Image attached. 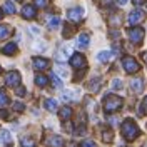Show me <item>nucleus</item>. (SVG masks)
I'll return each instance as SVG.
<instances>
[{
    "instance_id": "f257e3e1",
    "label": "nucleus",
    "mask_w": 147,
    "mask_h": 147,
    "mask_svg": "<svg viewBox=\"0 0 147 147\" xmlns=\"http://www.w3.org/2000/svg\"><path fill=\"white\" fill-rule=\"evenodd\" d=\"M122 136L127 139V140H134V139H137L139 137V134H140V130H139V127L136 125V122L134 120H124L122 122Z\"/></svg>"
},
{
    "instance_id": "f03ea898",
    "label": "nucleus",
    "mask_w": 147,
    "mask_h": 147,
    "mask_svg": "<svg viewBox=\"0 0 147 147\" xmlns=\"http://www.w3.org/2000/svg\"><path fill=\"white\" fill-rule=\"evenodd\" d=\"M122 107V99L119 95H114V94H109L104 97V110L105 112H115Z\"/></svg>"
},
{
    "instance_id": "7ed1b4c3",
    "label": "nucleus",
    "mask_w": 147,
    "mask_h": 147,
    "mask_svg": "<svg viewBox=\"0 0 147 147\" xmlns=\"http://www.w3.org/2000/svg\"><path fill=\"white\" fill-rule=\"evenodd\" d=\"M122 65H124L125 72H129V74H136V72H139V69H140L139 62L134 57H124V59H122Z\"/></svg>"
},
{
    "instance_id": "20e7f679",
    "label": "nucleus",
    "mask_w": 147,
    "mask_h": 147,
    "mask_svg": "<svg viewBox=\"0 0 147 147\" xmlns=\"http://www.w3.org/2000/svg\"><path fill=\"white\" fill-rule=\"evenodd\" d=\"M127 35H129V38H130L132 44H139V42H142V38H144V28L132 27V28L127 30Z\"/></svg>"
},
{
    "instance_id": "39448f33",
    "label": "nucleus",
    "mask_w": 147,
    "mask_h": 147,
    "mask_svg": "<svg viewBox=\"0 0 147 147\" xmlns=\"http://www.w3.org/2000/svg\"><path fill=\"white\" fill-rule=\"evenodd\" d=\"M70 65L74 69H79V70H84L85 69V57L82 54H74L70 57Z\"/></svg>"
},
{
    "instance_id": "423d86ee",
    "label": "nucleus",
    "mask_w": 147,
    "mask_h": 147,
    "mask_svg": "<svg viewBox=\"0 0 147 147\" xmlns=\"http://www.w3.org/2000/svg\"><path fill=\"white\" fill-rule=\"evenodd\" d=\"M20 74L17 72V70H10L9 74H7V77H5V84L9 85V87H17L18 84H20Z\"/></svg>"
},
{
    "instance_id": "0eeeda50",
    "label": "nucleus",
    "mask_w": 147,
    "mask_h": 147,
    "mask_svg": "<svg viewBox=\"0 0 147 147\" xmlns=\"http://www.w3.org/2000/svg\"><path fill=\"white\" fill-rule=\"evenodd\" d=\"M144 12L142 10H139V9H136V10H132L130 13H129V24L130 25H136V24H140L142 20H144Z\"/></svg>"
},
{
    "instance_id": "6e6552de",
    "label": "nucleus",
    "mask_w": 147,
    "mask_h": 147,
    "mask_svg": "<svg viewBox=\"0 0 147 147\" xmlns=\"http://www.w3.org/2000/svg\"><path fill=\"white\" fill-rule=\"evenodd\" d=\"M32 64H34L35 70H45V69H49V60L44 59V57H34Z\"/></svg>"
},
{
    "instance_id": "1a4fd4ad",
    "label": "nucleus",
    "mask_w": 147,
    "mask_h": 147,
    "mask_svg": "<svg viewBox=\"0 0 147 147\" xmlns=\"http://www.w3.org/2000/svg\"><path fill=\"white\" fill-rule=\"evenodd\" d=\"M62 144H64V140H62V137L60 136H49V137L45 139V146L47 147H62Z\"/></svg>"
},
{
    "instance_id": "9d476101",
    "label": "nucleus",
    "mask_w": 147,
    "mask_h": 147,
    "mask_svg": "<svg viewBox=\"0 0 147 147\" xmlns=\"http://www.w3.org/2000/svg\"><path fill=\"white\" fill-rule=\"evenodd\" d=\"M67 17H69V20H72V22H79V20H82V17H84V10L80 9V7L70 9L69 13H67Z\"/></svg>"
},
{
    "instance_id": "9b49d317",
    "label": "nucleus",
    "mask_w": 147,
    "mask_h": 147,
    "mask_svg": "<svg viewBox=\"0 0 147 147\" xmlns=\"http://www.w3.org/2000/svg\"><path fill=\"white\" fill-rule=\"evenodd\" d=\"M70 54H72V45H64L59 50V54H57V60L59 62H64V60H67L70 57Z\"/></svg>"
},
{
    "instance_id": "f8f14e48",
    "label": "nucleus",
    "mask_w": 147,
    "mask_h": 147,
    "mask_svg": "<svg viewBox=\"0 0 147 147\" xmlns=\"http://www.w3.org/2000/svg\"><path fill=\"white\" fill-rule=\"evenodd\" d=\"M89 44H90L89 34H80V35L77 37V47H79V49H87Z\"/></svg>"
},
{
    "instance_id": "ddd939ff",
    "label": "nucleus",
    "mask_w": 147,
    "mask_h": 147,
    "mask_svg": "<svg viewBox=\"0 0 147 147\" xmlns=\"http://www.w3.org/2000/svg\"><path fill=\"white\" fill-rule=\"evenodd\" d=\"M22 17L30 20V18L35 17V7L34 5H24V9H22Z\"/></svg>"
},
{
    "instance_id": "4468645a",
    "label": "nucleus",
    "mask_w": 147,
    "mask_h": 147,
    "mask_svg": "<svg viewBox=\"0 0 147 147\" xmlns=\"http://www.w3.org/2000/svg\"><path fill=\"white\" fill-rule=\"evenodd\" d=\"M130 87L134 89V92L140 94V92H142V89H144V82H142V79H139V77L132 79V80H130Z\"/></svg>"
},
{
    "instance_id": "2eb2a0df",
    "label": "nucleus",
    "mask_w": 147,
    "mask_h": 147,
    "mask_svg": "<svg viewBox=\"0 0 147 147\" xmlns=\"http://www.w3.org/2000/svg\"><path fill=\"white\" fill-rule=\"evenodd\" d=\"M10 34H12V27H10V25H7V24L0 25V40H5V38H9Z\"/></svg>"
},
{
    "instance_id": "dca6fc26",
    "label": "nucleus",
    "mask_w": 147,
    "mask_h": 147,
    "mask_svg": "<svg viewBox=\"0 0 147 147\" xmlns=\"http://www.w3.org/2000/svg\"><path fill=\"white\" fill-rule=\"evenodd\" d=\"M44 107H45L49 112H57L59 104H57V100H54V99H45V100H44Z\"/></svg>"
},
{
    "instance_id": "f3484780",
    "label": "nucleus",
    "mask_w": 147,
    "mask_h": 147,
    "mask_svg": "<svg viewBox=\"0 0 147 147\" xmlns=\"http://www.w3.org/2000/svg\"><path fill=\"white\" fill-rule=\"evenodd\" d=\"M15 52H17V44H13V42L7 44V45L2 49V54H5V55H13Z\"/></svg>"
},
{
    "instance_id": "a211bd4d",
    "label": "nucleus",
    "mask_w": 147,
    "mask_h": 147,
    "mask_svg": "<svg viewBox=\"0 0 147 147\" xmlns=\"http://www.w3.org/2000/svg\"><path fill=\"white\" fill-rule=\"evenodd\" d=\"M59 115H60V119L62 120L67 122V120L72 117V109H70V107H62V110L59 112Z\"/></svg>"
},
{
    "instance_id": "6ab92c4d",
    "label": "nucleus",
    "mask_w": 147,
    "mask_h": 147,
    "mask_svg": "<svg viewBox=\"0 0 147 147\" xmlns=\"http://www.w3.org/2000/svg\"><path fill=\"white\" fill-rule=\"evenodd\" d=\"M20 146L22 147H35V140L32 137H22L20 139Z\"/></svg>"
},
{
    "instance_id": "aec40b11",
    "label": "nucleus",
    "mask_w": 147,
    "mask_h": 147,
    "mask_svg": "<svg viewBox=\"0 0 147 147\" xmlns=\"http://www.w3.org/2000/svg\"><path fill=\"white\" fill-rule=\"evenodd\" d=\"M10 140H12L10 132L9 130H2L0 132V144H10Z\"/></svg>"
},
{
    "instance_id": "412c9836",
    "label": "nucleus",
    "mask_w": 147,
    "mask_h": 147,
    "mask_svg": "<svg viewBox=\"0 0 147 147\" xmlns=\"http://www.w3.org/2000/svg\"><path fill=\"white\" fill-rule=\"evenodd\" d=\"M3 12H5V13H15V5H13L12 0H7V2L3 3Z\"/></svg>"
},
{
    "instance_id": "4be33fe9",
    "label": "nucleus",
    "mask_w": 147,
    "mask_h": 147,
    "mask_svg": "<svg viewBox=\"0 0 147 147\" xmlns=\"http://www.w3.org/2000/svg\"><path fill=\"white\" fill-rule=\"evenodd\" d=\"M47 80H49V79H47L45 75H42V74H37L35 75V84L38 85V87H45Z\"/></svg>"
},
{
    "instance_id": "5701e85b",
    "label": "nucleus",
    "mask_w": 147,
    "mask_h": 147,
    "mask_svg": "<svg viewBox=\"0 0 147 147\" xmlns=\"http://www.w3.org/2000/svg\"><path fill=\"white\" fill-rule=\"evenodd\" d=\"M62 99L64 100H75L77 99V92H74V90H65L64 94H62Z\"/></svg>"
},
{
    "instance_id": "b1692460",
    "label": "nucleus",
    "mask_w": 147,
    "mask_h": 147,
    "mask_svg": "<svg viewBox=\"0 0 147 147\" xmlns=\"http://www.w3.org/2000/svg\"><path fill=\"white\" fill-rule=\"evenodd\" d=\"M110 52L109 50H102V52H99V55H97V59H99V62H107L110 59Z\"/></svg>"
},
{
    "instance_id": "393cba45",
    "label": "nucleus",
    "mask_w": 147,
    "mask_h": 147,
    "mask_svg": "<svg viewBox=\"0 0 147 147\" xmlns=\"http://www.w3.org/2000/svg\"><path fill=\"white\" fill-rule=\"evenodd\" d=\"M52 85H54L55 89H60L62 87V79L57 74H52Z\"/></svg>"
},
{
    "instance_id": "a878e982",
    "label": "nucleus",
    "mask_w": 147,
    "mask_h": 147,
    "mask_svg": "<svg viewBox=\"0 0 147 147\" xmlns=\"http://www.w3.org/2000/svg\"><path fill=\"white\" fill-rule=\"evenodd\" d=\"M102 84L100 79H92V84L89 85V90L90 92H97V89H99V85Z\"/></svg>"
},
{
    "instance_id": "bb28decb",
    "label": "nucleus",
    "mask_w": 147,
    "mask_h": 147,
    "mask_svg": "<svg viewBox=\"0 0 147 147\" xmlns=\"http://www.w3.org/2000/svg\"><path fill=\"white\" fill-rule=\"evenodd\" d=\"M59 25H60V18H59V17H54V18H50V20H49V28L55 30Z\"/></svg>"
},
{
    "instance_id": "cd10ccee",
    "label": "nucleus",
    "mask_w": 147,
    "mask_h": 147,
    "mask_svg": "<svg viewBox=\"0 0 147 147\" xmlns=\"http://www.w3.org/2000/svg\"><path fill=\"white\" fill-rule=\"evenodd\" d=\"M7 104H9V97H7V94L0 90V109H2V107H5Z\"/></svg>"
},
{
    "instance_id": "c85d7f7f",
    "label": "nucleus",
    "mask_w": 147,
    "mask_h": 147,
    "mask_svg": "<svg viewBox=\"0 0 147 147\" xmlns=\"http://www.w3.org/2000/svg\"><path fill=\"white\" fill-rule=\"evenodd\" d=\"M112 137H114V136H112L110 130H104V132H102V139H104V142H107V144L112 142Z\"/></svg>"
},
{
    "instance_id": "c756f323",
    "label": "nucleus",
    "mask_w": 147,
    "mask_h": 147,
    "mask_svg": "<svg viewBox=\"0 0 147 147\" xmlns=\"http://www.w3.org/2000/svg\"><path fill=\"white\" fill-rule=\"evenodd\" d=\"M139 114H140V115L147 114V95L144 97V100H142V105H140V109H139Z\"/></svg>"
},
{
    "instance_id": "7c9ffc66",
    "label": "nucleus",
    "mask_w": 147,
    "mask_h": 147,
    "mask_svg": "<svg viewBox=\"0 0 147 147\" xmlns=\"http://www.w3.org/2000/svg\"><path fill=\"white\" fill-rule=\"evenodd\" d=\"M122 85H124V84H122L120 79H114V80H112V89H117V90H119V89H122Z\"/></svg>"
},
{
    "instance_id": "2f4dec72",
    "label": "nucleus",
    "mask_w": 147,
    "mask_h": 147,
    "mask_svg": "<svg viewBox=\"0 0 147 147\" xmlns=\"http://www.w3.org/2000/svg\"><path fill=\"white\" fill-rule=\"evenodd\" d=\"M57 72L60 74L62 77H69V72L65 70V69H64V67H62V65H60V67H57Z\"/></svg>"
},
{
    "instance_id": "473e14b6",
    "label": "nucleus",
    "mask_w": 147,
    "mask_h": 147,
    "mask_svg": "<svg viewBox=\"0 0 147 147\" xmlns=\"http://www.w3.org/2000/svg\"><path fill=\"white\" fill-rule=\"evenodd\" d=\"M13 109L17 110V112H22V110H24V104H22V102H15V104H13Z\"/></svg>"
},
{
    "instance_id": "72a5a7b5",
    "label": "nucleus",
    "mask_w": 147,
    "mask_h": 147,
    "mask_svg": "<svg viewBox=\"0 0 147 147\" xmlns=\"http://www.w3.org/2000/svg\"><path fill=\"white\" fill-rule=\"evenodd\" d=\"M82 147H95V142L94 140H84Z\"/></svg>"
},
{
    "instance_id": "f704fd0d",
    "label": "nucleus",
    "mask_w": 147,
    "mask_h": 147,
    "mask_svg": "<svg viewBox=\"0 0 147 147\" xmlns=\"http://www.w3.org/2000/svg\"><path fill=\"white\" fill-rule=\"evenodd\" d=\"M109 122H110V125H117V124H119V119H117V117H110Z\"/></svg>"
},
{
    "instance_id": "c9c22d12",
    "label": "nucleus",
    "mask_w": 147,
    "mask_h": 147,
    "mask_svg": "<svg viewBox=\"0 0 147 147\" xmlns=\"http://www.w3.org/2000/svg\"><path fill=\"white\" fill-rule=\"evenodd\" d=\"M17 95H18V97H24V95H25V89H24V87L17 89Z\"/></svg>"
},
{
    "instance_id": "e433bc0d",
    "label": "nucleus",
    "mask_w": 147,
    "mask_h": 147,
    "mask_svg": "<svg viewBox=\"0 0 147 147\" xmlns=\"http://www.w3.org/2000/svg\"><path fill=\"white\" fill-rule=\"evenodd\" d=\"M37 5H38V7H45L47 0H37Z\"/></svg>"
},
{
    "instance_id": "4c0bfd02",
    "label": "nucleus",
    "mask_w": 147,
    "mask_h": 147,
    "mask_svg": "<svg viewBox=\"0 0 147 147\" xmlns=\"http://www.w3.org/2000/svg\"><path fill=\"white\" fill-rule=\"evenodd\" d=\"M37 49V50H44L45 49V44H37V45H34Z\"/></svg>"
},
{
    "instance_id": "58836bf2",
    "label": "nucleus",
    "mask_w": 147,
    "mask_h": 147,
    "mask_svg": "<svg viewBox=\"0 0 147 147\" xmlns=\"http://www.w3.org/2000/svg\"><path fill=\"white\" fill-rule=\"evenodd\" d=\"M30 30H32L34 34H40V28H37V27H30Z\"/></svg>"
},
{
    "instance_id": "ea45409f",
    "label": "nucleus",
    "mask_w": 147,
    "mask_h": 147,
    "mask_svg": "<svg viewBox=\"0 0 147 147\" xmlns=\"http://www.w3.org/2000/svg\"><path fill=\"white\" fill-rule=\"evenodd\" d=\"M0 117H7V112H5V110H3V112L0 110Z\"/></svg>"
},
{
    "instance_id": "a19ab883",
    "label": "nucleus",
    "mask_w": 147,
    "mask_h": 147,
    "mask_svg": "<svg viewBox=\"0 0 147 147\" xmlns=\"http://www.w3.org/2000/svg\"><path fill=\"white\" fill-rule=\"evenodd\" d=\"M67 147H77V144H74V142H69V144H67Z\"/></svg>"
},
{
    "instance_id": "79ce46f5",
    "label": "nucleus",
    "mask_w": 147,
    "mask_h": 147,
    "mask_svg": "<svg viewBox=\"0 0 147 147\" xmlns=\"http://www.w3.org/2000/svg\"><path fill=\"white\" fill-rule=\"evenodd\" d=\"M134 3H136V5H140V3H142V0H134Z\"/></svg>"
},
{
    "instance_id": "37998d69",
    "label": "nucleus",
    "mask_w": 147,
    "mask_h": 147,
    "mask_svg": "<svg viewBox=\"0 0 147 147\" xmlns=\"http://www.w3.org/2000/svg\"><path fill=\"white\" fill-rule=\"evenodd\" d=\"M119 3L120 5H124V3H127V0H119Z\"/></svg>"
},
{
    "instance_id": "c03bdc74",
    "label": "nucleus",
    "mask_w": 147,
    "mask_h": 147,
    "mask_svg": "<svg viewBox=\"0 0 147 147\" xmlns=\"http://www.w3.org/2000/svg\"><path fill=\"white\" fill-rule=\"evenodd\" d=\"M144 60H146V64H147V52H146V55H144Z\"/></svg>"
},
{
    "instance_id": "a18cd8bd",
    "label": "nucleus",
    "mask_w": 147,
    "mask_h": 147,
    "mask_svg": "<svg viewBox=\"0 0 147 147\" xmlns=\"http://www.w3.org/2000/svg\"><path fill=\"white\" fill-rule=\"evenodd\" d=\"M0 72H2V67H0Z\"/></svg>"
},
{
    "instance_id": "49530a36",
    "label": "nucleus",
    "mask_w": 147,
    "mask_h": 147,
    "mask_svg": "<svg viewBox=\"0 0 147 147\" xmlns=\"http://www.w3.org/2000/svg\"><path fill=\"white\" fill-rule=\"evenodd\" d=\"M0 18H2V13H0Z\"/></svg>"
},
{
    "instance_id": "de8ad7c7",
    "label": "nucleus",
    "mask_w": 147,
    "mask_h": 147,
    "mask_svg": "<svg viewBox=\"0 0 147 147\" xmlns=\"http://www.w3.org/2000/svg\"><path fill=\"white\" fill-rule=\"evenodd\" d=\"M146 147H147V146H146Z\"/></svg>"
}]
</instances>
